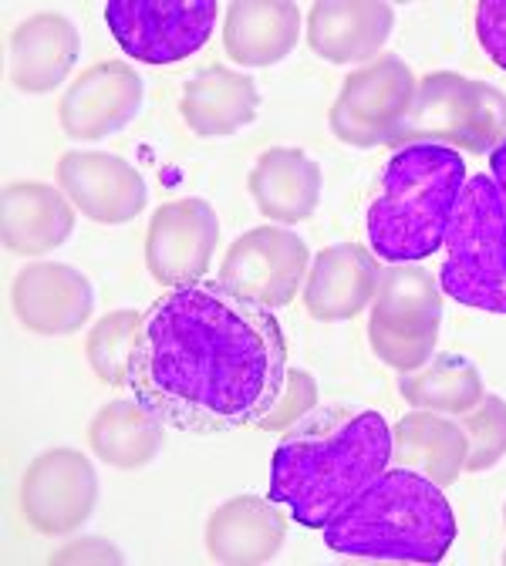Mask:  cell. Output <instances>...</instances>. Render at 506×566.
I'll return each instance as SVG.
<instances>
[{
  "instance_id": "obj_1",
  "label": "cell",
  "mask_w": 506,
  "mask_h": 566,
  "mask_svg": "<svg viewBox=\"0 0 506 566\" xmlns=\"http://www.w3.org/2000/svg\"><path fill=\"white\" fill-rule=\"evenodd\" d=\"M125 388L186 436L250 429L287 391V340L267 304L203 276L142 314Z\"/></svg>"
},
{
  "instance_id": "obj_2",
  "label": "cell",
  "mask_w": 506,
  "mask_h": 566,
  "mask_svg": "<svg viewBox=\"0 0 506 566\" xmlns=\"http://www.w3.org/2000/svg\"><path fill=\"white\" fill-rule=\"evenodd\" d=\"M395 455L392 424L369 408H318L287 432L270 459V495L298 526L328 520L375 482Z\"/></svg>"
},
{
  "instance_id": "obj_3",
  "label": "cell",
  "mask_w": 506,
  "mask_h": 566,
  "mask_svg": "<svg viewBox=\"0 0 506 566\" xmlns=\"http://www.w3.org/2000/svg\"><path fill=\"white\" fill-rule=\"evenodd\" d=\"M334 553L361 559L440 563L456 543L443 489L415 469H385L321 530Z\"/></svg>"
},
{
  "instance_id": "obj_4",
  "label": "cell",
  "mask_w": 506,
  "mask_h": 566,
  "mask_svg": "<svg viewBox=\"0 0 506 566\" xmlns=\"http://www.w3.org/2000/svg\"><path fill=\"white\" fill-rule=\"evenodd\" d=\"M466 163L443 142H409L389 159L369 209V243L385 263H419L446 247L466 186Z\"/></svg>"
},
{
  "instance_id": "obj_5",
  "label": "cell",
  "mask_w": 506,
  "mask_h": 566,
  "mask_svg": "<svg viewBox=\"0 0 506 566\" xmlns=\"http://www.w3.org/2000/svg\"><path fill=\"white\" fill-rule=\"evenodd\" d=\"M440 283L463 307L506 314V199L493 176H469L463 186Z\"/></svg>"
},
{
  "instance_id": "obj_6",
  "label": "cell",
  "mask_w": 506,
  "mask_h": 566,
  "mask_svg": "<svg viewBox=\"0 0 506 566\" xmlns=\"http://www.w3.org/2000/svg\"><path fill=\"white\" fill-rule=\"evenodd\" d=\"M506 135V98L456 75H432L422 82L409 115L392 132V142H453L473 153H493Z\"/></svg>"
},
{
  "instance_id": "obj_7",
  "label": "cell",
  "mask_w": 506,
  "mask_h": 566,
  "mask_svg": "<svg viewBox=\"0 0 506 566\" xmlns=\"http://www.w3.org/2000/svg\"><path fill=\"white\" fill-rule=\"evenodd\" d=\"M102 11L132 61L176 64L209 41L220 8L216 0H109Z\"/></svg>"
},
{
  "instance_id": "obj_8",
  "label": "cell",
  "mask_w": 506,
  "mask_h": 566,
  "mask_svg": "<svg viewBox=\"0 0 506 566\" xmlns=\"http://www.w3.org/2000/svg\"><path fill=\"white\" fill-rule=\"evenodd\" d=\"M99 503V472L75 449L41 452L21 482V510L41 536H64L89 523Z\"/></svg>"
},
{
  "instance_id": "obj_9",
  "label": "cell",
  "mask_w": 506,
  "mask_h": 566,
  "mask_svg": "<svg viewBox=\"0 0 506 566\" xmlns=\"http://www.w3.org/2000/svg\"><path fill=\"white\" fill-rule=\"evenodd\" d=\"M142 78L125 61H99L85 67L61 102L58 122L61 132L75 142H99L122 132L142 108Z\"/></svg>"
},
{
  "instance_id": "obj_10",
  "label": "cell",
  "mask_w": 506,
  "mask_h": 566,
  "mask_svg": "<svg viewBox=\"0 0 506 566\" xmlns=\"http://www.w3.org/2000/svg\"><path fill=\"white\" fill-rule=\"evenodd\" d=\"M216 240L220 223L206 199L163 202L146 233V266L159 283L183 287L206 276Z\"/></svg>"
},
{
  "instance_id": "obj_11",
  "label": "cell",
  "mask_w": 506,
  "mask_h": 566,
  "mask_svg": "<svg viewBox=\"0 0 506 566\" xmlns=\"http://www.w3.org/2000/svg\"><path fill=\"white\" fill-rule=\"evenodd\" d=\"M54 176L75 209L105 227L132 223L149 202L146 179L112 153H64Z\"/></svg>"
},
{
  "instance_id": "obj_12",
  "label": "cell",
  "mask_w": 506,
  "mask_h": 566,
  "mask_svg": "<svg viewBox=\"0 0 506 566\" xmlns=\"http://www.w3.org/2000/svg\"><path fill=\"white\" fill-rule=\"evenodd\" d=\"M14 314L18 321L41 337H64L85 327V321L95 311V291L82 270L54 263V260H34L28 263L11 287Z\"/></svg>"
},
{
  "instance_id": "obj_13",
  "label": "cell",
  "mask_w": 506,
  "mask_h": 566,
  "mask_svg": "<svg viewBox=\"0 0 506 566\" xmlns=\"http://www.w3.org/2000/svg\"><path fill=\"white\" fill-rule=\"evenodd\" d=\"M304 260L308 253L298 237L280 230H254L230 247L220 280L267 307H280L295 297Z\"/></svg>"
},
{
  "instance_id": "obj_14",
  "label": "cell",
  "mask_w": 506,
  "mask_h": 566,
  "mask_svg": "<svg viewBox=\"0 0 506 566\" xmlns=\"http://www.w3.org/2000/svg\"><path fill=\"white\" fill-rule=\"evenodd\" d=\"M79 54H82L79 28L64 14L54 11L31 14L14 28L8 41L11 82L24 95H48L71 75Z\"/></svg>"
},
{
  "instance_id": "obj_15",
  "label": "cell",
  "mask_w": 506,
  "mask_h": 566,
  "mask_svg": "<svg viewBox=\"0 0 506 566\" xmlns=\"http://www.w3.org/2000/svg\"><path fill=\"white\" fill-rule=\"evenodd\" d=\"M75 230L71 199L44 182H11L0 202V233L4 247L21 256H44L68 243Z\"/></svg>"
},
{
  "instance_id": "obj_16",
  "label": "cell",
  "mask_w": 506,
  "mask_h": 566,
  "mask_svg": "<svg viewBox=\"0 0 506 566\" xmlns=\"http://www.w3.org/2000/svg\"><path fill=\"white\" fill-rule=\"evenodd\" d=\"M166 421L156 418L146 405L135 398H118L109 401L89 424V446L92 452L112 465L135 472L142 465H149L166 439Z\"/></svg>"
},
{
  "instance_id": "obj_17",
  "label": "cell",
  "mask_w": 506,
  "mask_h": 566,
  "mask_svg": "<svg viewBox=\"0 0 506 566\" xmlns=\"http://www.w3.org/2000/svg\"><path fill=\"white\" fill-rule=\"evenodd\" d=\"M415 95H412V78L399 57H385L382 64L358 71L348 82L341 105L334 108V132L344 135L351 125H369L372 138H385L379 125H402L409 115Z\"/></svg>"
},
{
  "instance_id": "obj_18",
  "label": "cell",
  "mask_w": 506,
  "mask_h": 566,
  "mask_svg": "<svg viewBox=\"0 0 506 566\" xmlns=\"http://www.w3.org/2000/svg\"><path fill=\"white\" fill-rule=\"evenodd\" d=\"M179 112L196 135H230L254 118L257 88L247 75L213 64L186 82Z\"/></svg>"
},
{
  "instance_id": "obj_19",
  "label": "cell",
  "mask_w": 506,
  "mask_h": 566,
  "mask_svg": "<svg viewBox=\"0 0 506 566\" xmlns=\"http://www.w3.org/2000/svg\"><path fill=\"white\" fill-rule=\"evenodd\" d=\"M280 543V516L273 503L257 495H240L216 510L206 523V546L224 563H257L270 559Z\"/></svg>"
},
{
  "instance_id": "obj_20",
  "label": "cell",
  "mask_w": 506,
  "mask_h": 566,
  "mask_svg": "<svg viewBox=\"0 0 506 566\" xmlns=\"http://www.w3.org/2000/svg\"><path fill=\"white\" fill-rule=\"evenodd\" d=\"M375 263L361 247H331L318 256L308 283V311L314 317H351L375 291Z\"/></svg>"
},
{
  "instance_id": "obj_21",
  "label": "cell",
  "mask_w": 506,
  "mask_h": 566,
  "mask_svg": "<svg viewBox=\"0 0 506 566\" xmlns=\"http://www.w3.org/2000/svg\"><path fill=\"white\" fill-rule=\"evenodd\" d=\"M250 192L267 217L304 220L318 202L321 172L308 156L295 149H273L257 163L250 176Z\"/></svg>"
},
{
  "instance_id": "obj_22",
  "label": "cell",
  "mask_w": 506,
  "mask_h": 566,
  "mask_svg": "<svg viewBox=\"0 0 506 566\" xmlns=\"http://www.w3.org/2000/svg\"><path fill=\"white\" fill-rule=\"evenodd\" d=\"M298 41L295 4H234L224 28L227 54L237 64H273Z\"/></svg>"
},
{
  "instance_id": "obj_23",
  "label": "cell",
  "mask_w": 506,
  "mask_h": 566,
  "mask_svg": "<svg viewBox=\"0 0 506 566\" xmlns=\"http://www.w3.org/2000/svg\"><path fill=\"white\" fill-rule=\"evenodd\" d=\"M389 24L392 11L382 4H318L311 14V44L334 61H354L385 41Z\"/></svg>"
},
{
  "instance_id": "obj_24",
  "label": "cell",
  "mask_w": 506,
  "mask_h": 566,
  "mask_svg": "<svg viewBox=\"0 0 506 566\" xmlns=\"http://www.w3.org/2000/svg\"><path fill=\"white\" fill-rule=\"evenodd\" d=\"M440 317L436 291L428 287V276L419 270H392L385 276V294L379 304L375 324L395 334H432Z\"/></svg>"
},
{
  "instance_id": "obj_25",
  "label": "cell",
  "mask_w": 506,
  "mask_h": 566,
  "mask_svg": "<svg viewBox=\"0 0 506 566\" xmlns=\"http://www.w3.org/2000/svg\"><path fill=\"white\" fill-rule=\"evenodd\" d=\"M138 324H142V314L128 307V311L105 314L89 331L85 358H89L95 378L105 381L109 388H125L128 365H132V350H135V337H138Z\"/></svg>"
},
{
  "instance_id": "obj_26",
  "label": "cell",
  "mask_w": 506,
  "mask_h": 566,
  "mask_svg": "<svg viewBox=\"0 0 506 566\" xmlns=\"http://www.w3.org/2000/svg\"><path fill=\"white\" fill-rule=\"evenodd\" d=\"M405 391L412 401H428L436 408H453V411H463L479 398L476 375L459 358H443L436 371L422 375L419 381H409Z\"/></svg>"
},
{
  "instance_id": "obj_27",
  "label": "cell",
  "mask_w": 506,
  "mask_h": 566,
  "mask_svg": "<svg viewBox=\"0 0 506 566\" xmlns=\"http://www.w3.org/2000/svg\"><path fill=\"white\" fill-rule=\"evenodd\" d=\"M372 340L392 368H415L432 347V334H395L372 321Z\"/></svg>"
},
{
  "instance_id": "obj_28",
  "label": "cell",
  "mask_w": 506,
  "mask_h": 566,
  "mask_svg": "<svg viewBox=\"0 0 506 566\" xmlns=\"http://www.w3.org/2000/svg\"><path fill=\"white\" fill-rule=\"evenodd\" d=\"M473 432H476V455L469 459L473 469H483L489 465L503 449H506V408L499 401H486L483 415H473L469 418Z\"/></svg>"
},
{
  "instance_id": "obj_29",
  "label": "cell",
  "mask_w": 506,
  "mask_h": 566,
  "mask_svg": "<svg viewBox=\"0 0 506 566\" xmlns=\"http://www.w3.org/2000/svg\"><path fill=\"white\" fill-rule=\"evenodd\" d=\"M476 38L489 61L506 71V0H483V4H476Z\"/></svg>"
},
{
  "instance_id": "obj_30",
  "label": "cell",
  "mask_w": 506,
  "mask_h": 566,
  "mask_svg": "<svg viewBox=\"0 0 506 566\" xmlns=\"http://www.w3.org/2000/svg\"><path fill=\"white\" fill-rule=\"evenodd\" d=\"M71 559H75V563H82V559H89V563H122L118 549L112 543H105V539H79V543L64 546L54 556V563H71Z\"/></svg>"
},
{
  "instance_id": "obj_31",
  "label": "cell",
  "mask_w": 506,
  "mask_h": 566,
  "mask_svg": "<svg viewBox=\"0 0 506 566\" xmlns=\"http://www.w3.org/2000/svg\"><path fill=\"white\" fill-rule=\"evenodd\" d=\"M489 176L499 189V196L506 199V135L499 138V146L489 153Z\"/></svg>"
}]
</instances>
